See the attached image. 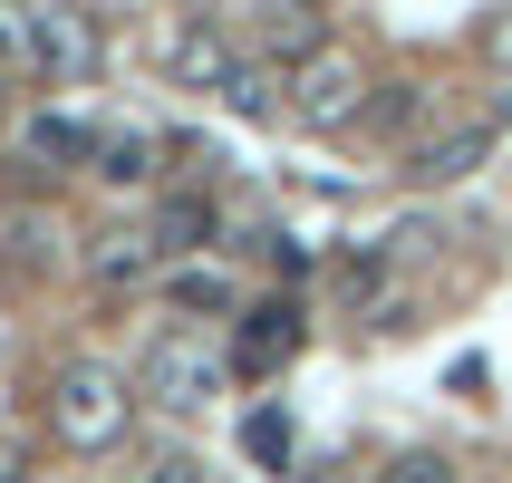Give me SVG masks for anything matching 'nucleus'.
Returning a JSON list of instances; mask_svg holds the SVG:
<instances>
[{
    "mask_svg": "<svg viewBox=\"0 0 512 483\" xmlns=\"http://www.w3.org/2000/svg\"><path fill=\"white\" fill-rule=\"evenodd\" d=\"M126 416H136V387H126L116 368H97V358H68V368L49 377V435L68 445V455L126 445Z\"/></svg>",
    "mask_w": 512,
    "mask_h": 483,
    "instance_id": "f257e3e1",
    "label": "nucleus"
},
{
    "mask_svg": "<svg viewBox=\"0 0 512 483\" xmlns=\"http://www.w3.org/2000/svg\"><path fill=\"white\" fill-rule=\"evenodd\" d=\"M213 387H223V358L203 348V329H155V339H145L136 397H155V406H174V416H184V406H203Z\"/></svg>",
    "mask_w": 512,
    "mask_h": 483,
    "instance_id": "f03ea898",
    "label": "nucleus"
},
{
    "mask_svg": "<svg viewBox=\"0 0 512 483\" xmlns=\"http://www.w3.org/2000/svg\"><path fill=\"white\" fill-rule=\"evenodd\" d=\"M281 78H290V116L319 126V136H339V126L368 116V78H358L348 49H319V58H300V68H281Z\"/></svg>",
    "mask_w": 512,
    "mask_h": 483,
    "instance_id": "7ed1b4c3",
    "label": "nucleus"
},
{
    "mask_svg": "<svg viewBox=\"0 0 512 483\" xmlns=\"http://www.w3.org/2000/svg\"><path fill=\"white\" fill-rule=\"evenodd\" d=\"M493 126H503V116H464V126H445V136H416V155H406V174H416V184H464V174H484L493 165Z\"/></svg>",
    "mask_w": 512,
    "mask_h": 483,
    "instance_id": "20e7f679",
    "label": "nucleus"
},
{
    "mask_svg": "<svg viewBox=\"0 0 512 483\" xmlns=\"http://www.w3.org/2000/svg\"><path fill=\"white\" fill-rule=\"evenodd\" d=\"M165 78H174V87H194V97H223V87L242 78V49H232L213 20H184V29L165 39Z\"/></svg>",
    "mask_w": 512,
    "mask_h": 483,
    "instance_id": "39448f33",
    "label": "nucleus"
},
{
    "mask_svg": "<svg viewBox=\"0 0 512 483\" xmlns=\"http://www.w3.org/2000/svg\"><path fill=\"white\" fill-rule=\"evenodd\" d=\"M300 348V310L290 300H261V310H242V339H232V377H271Z\"/></svg>",
    "mask_w": 512,
    "mask_h": 483,
    "instance_id": "423d86ee",
    "label": "nucleus"
},
{
    "mask_svg": "<svg viewBox=\"0 0 512 483\" xmlns=\"http://www.w3.org/2000/svg\"><path fill=\"white\" fill-rule=\"evenodd\" d=\"M39 68L49 78H97V29H87V10H68V0H49L39 10Z\"/></svg>",
    "mask_w": 512,
    "mask_h": 483,
    "instance_id": "0eeeda50",
    "label": "nucleus"
},
{
    "mask_svg": "<svg viewBox=\"0 0 512 483\" xmlns=\"http://www.w3.org/2000/svg\"><path fill=\"white\" fill-rule=\"evenodd\" d=\"M20 165H49V174H68V165H97V136H87L78 116L39 107V116L20 126Z\"/></svg>",
    "mask_w": 512,
    "mask_h": 483,
    "instance_id": "6e6552de",
    "label": "nucleus"
},
{
    "mask_svg": "<svg viewBox=\"0 0 512 483\" xmlns=\"http://www.w3.org/2000/svg\"><path fill=\"white\" fill-rule=\"evenodd\" d=\"M0 261H10V271H49V261H58V213H39V203H0Z\"/></svg>",
    "mask_w": 512,
    "mask_h": 483,
    "instance_id": "1a4fd4ad",
    "label": "nucleus"
},
{
    "mask_svg": "<svg viewBox=\"0 0 512 483\" xmlns=\"http://www.w3.org/2000/svg\"><path fill=\"white\" fill-rule=\"evenodd\" d=\"M87 174H107V184H155V174H165V136H145V126H107Z\"/></svg>",
    "mask_w": 512,
    "mask_h": 483,
    "instance_id": "9d476101",
    "label": "nucleus"
},
{
    "mask_svg": "<svg viewBox=\"0 0 512 483\" xmlns=\"http://www.w3.org/2000/svg\"><path fill=\"white\" fill-rule=\"evenodd\" d=\"M155 261H165V242H155V223H145V232H107V242L87 252V271H97V281L116 290V281H145Z\"/></svg>",
    "mask_w": 512,
    "mask_h": 483,
    "instance_id": "9b49d317",
    "label": "nucleus"
},
{
    "mask_svg": "<svg viewBox=\"0 0 512 483\" xmlns=\"http://www.w3.org/2000/svg\"><path fill=\"white\" fill-rule=\"evenodd\" d=\"M261 29H271V49H281L290 68L329 49V39H319V0H261Z\"/></svg>",
    "mask_w": 512,
    "mask_h": 483,
    "instance_id": "f8f14e48",
    "label": "nucleus"
},
{
    "mask_svg": "<svg viewBox=\"0 0 512 483\" xmlns=\"http://www.w3.org/2000/svg\"><path fill=\"white\" fill-rule=\"evenodd\" d=\"M213 232H223L213 194H165V213H155V242H165V252H194V242H213Z\"/></svg>",
    "mask_w": 512,
    "mask_h": 483,
    "instance_id": "ddd939ff",
    "label": "nucleus"
},
{
    "mask_svg": "<svg viewBox=\"0 0 512 483\" xmlns=\"http://www.w3.org/2000/svg\"><path fill=\"white\" fill-rule=\"evenodd\" d=\"M223 107H232V116H252V126H271V116L290 107V78H271V68H252V58H242V78L223 87Z\"/></svg>",
    "mask_w": 512,
    "mask_h": 483,
    "instance_id": "4468645a",
    "label": "nucleus"
},
{
    "mask_svg": "<svg viewBox=\"0 0 512 483\" xmlns=\"http://www.w3.org/2000/svg\"><path fill=\"white\" fill-rule=\"evenodd\" d=\"M174 300L223 319V310H232V271H223V261H174Z\"/></svg>",
    "mask_w": 512,
    "mask_h": 483,
    "instance_id": "2eb2a0df",
    "label": "nucleus"
},
{
    "mask_svg": "<svg viewBox=\"0 0 512 483\" xmlns=\"http://www.w3.org/2000/svg\"><path fill=\"white\" fill-rule=\"evenodd\" d=\"M416 107H426V87L387 78V87H368V116H358V126H368V136H397V126H416Z\"/></svg>",
    "mask_w": 512,
    "mask_h": 483,
    "instance_id": "dca6fc26",
    "label": "nucleus"
},
{
    "mask_svg": "<svg viewBox=\"0 0 512 483\" xmlns=\"http://www.w3.org/2000/svg\"><path fill=\"white\" fill-rule=\"evenodd\" d=\"M242 455H252L261 474L290 464V416H281V406H252V416H242Z\"/></svg>",
    "mask_w": 512,
    "mask_h": 483,
    "instance_id": "f3484780",
    "label": "nucleus"
},
{
    "mask_svg": "<svg viewBox=\"0 0 512 483\" xmlns=\"http://www.w3.org/2000/svg\"><path fill=\"white\" fill-rule=\"evenodd\" d=\"M377 483H455V464H445V455H397Z\"/></svg>",
    "mask_w": 512,
    "mask_h": 483,
    "instance_id": "a211bd4d",
    "label": "nucleus"
},
{
    "mask_svg": "<svg viewBox=\"0 0 512 483\" xmlns=\"http://www.w3.org/2000/svg\"><path fill=\"white\" fill-rule=\"evenodd\" d=\"M484 58H493V68H512V10H493V20H484Z\"/></svg>",
    "mask_w": 512,
    "mask_h": 483,
    "instance_id": "6ab92c4d",
    "label": "nucleus"
},
{
    "mask_svg": "<svg viewBox=\"0 0 512 483\" xmlns=\"http://www.w3.org/2000/svg\"><path fill=\"white\" fill-rule=\"evenodd\" d=\"M155 483H203V464H184V455H174V464H155Z\"/></svg>",
    "mask_w": 512,
    "mask_h": 483,
    "instance_id": "aec40b11",
    "label": "nucleus"
},
{
    "mask_svg": "<svg viewBox=\"0 0 512 483\" xmlns=\"http://www.w3.org/2000/svg\"><path fill=\"white\" fill-rule=\"evenodd\" d=\"M493 116H512V87H503V107H493Z\"/></svg>",
    "mask_w": 512,
    "mask_h": 483,
    "instance_id": "412c9836",
    "label": "nucleus"
},
{
    "mask_svg": "<svg viewBox=\"0 0 512 483\" xmlns=\"http://www.w3.org/2000/svg\"><path fill=\"white\" fill-rule=\"evenodd\" d=\"M0 483H29V474H0Z\"/></svg>",
    "mask_w": 512,
    "mask_h": 483,
    "instance_id": "4be33fe9",
    "label": "nucleus"
}]
</instances>
